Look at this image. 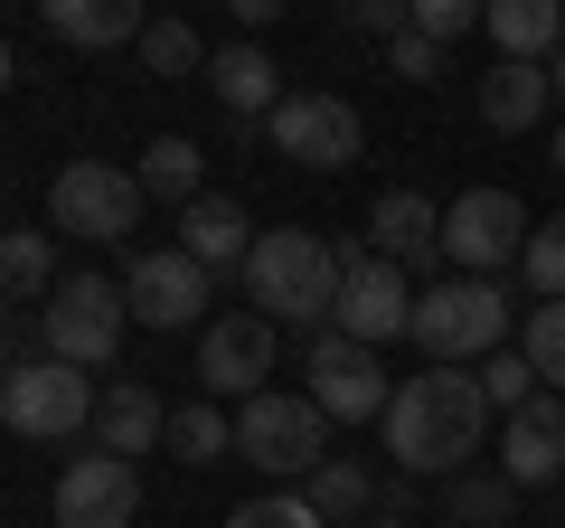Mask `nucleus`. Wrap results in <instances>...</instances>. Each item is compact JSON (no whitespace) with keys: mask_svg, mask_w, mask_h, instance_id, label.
<instances>
[{"mask_svg":"<svg viewBox=\"0 0 565 528\" xmlns=\"http://www.w3.org/2000/svg\"><path fill=\"white\" fill-rule=\"evenodd\" d=\"M490 434V397H481V368H424V378H396V406H386V453L405 472H444L462 482L471 453Z\"/></svg>","mask_w":565,"mask_h":528,"instance_id":"obj_1","label":"nucleus"},{"mask_svg":"<svg viewBox=\"0 0 565 528\" xmlns=\"http://www.w3.org/2000/svg\"><path fill=\"white\" fill-rule=\"evenodd\" d=\"M340 245L311 236V226H264L255 255H245V311H264V321L282 330H330V311H340Z\"/></svg>","mask_w":565,"mask_h":528,"instance_id":"obj_2","label":"nucleus"},{"mask_svg":"<svg viewBox=\"0 0 565 528\" xmlns=\"http://www.w3.org/2000/svg\"><path fill=\"white\" fill-rule=\"evenodd\" d=\"M415 349L424 368H481L490 349H509V293L481 274H444L434 293H415Z\"/></svg>","mask_w":565,"mask_h":528,"instance_id":"obj_3","label":"nucleus"},{"mask_svg":"<svg viewBox=\"0 0 565 528\" xmlns=\"http://www.w3.org/2000/svg\"><path fill=\"white\" fill-rule=\"evenodd\" d=\"M95 406H104V387L66 359H29L0 378V425L20 444H76V434H95Z\"/></svg>","mask_w":565,"mask_h":528,"instance_id":"obj_4","label":"nucleus"},{"mask_svg":"<svg viewBox=\"0 0 565 528\" xmlns=\"http://www.w3.org/2000/svg\"><path fill=\"white\" fill-rule=\"evenodd\" d=\"M236 453L255 472H274V482H311V472L330 463V415L311 406V397L264 387L255 406H236Z\"/></svg>","mask_w":565,"mask_h":528,"instance_id":"obj_5","label":"nucleus"},{"mask_svg":"<svg viewBox=\"0 0 565 528\" xmlns=\"http://www.w3.org/2000/svg\"><path fill=\"white\" fill-rule=\"evenodd\" d=\"M39 321H47V359H66V368H85V378H95V368H114L132 303H122L114 274H66V284L39 303Z\"/></svg>","mask_w":565,"mask_h":528,"instance_id":"obj_6","label":"nucleus"},{"mask_svg":"<svg viewBox=\"0 0 565 528\" xmlns=\"http://www.w3.org/2000/svg\"><path fill=\"white\" fill-rule=\"evenodd\" d=\"M340 311H330V330H349L359 349H386V340H415V284H405V264H386L367 236L340 245Z\"/></svg>","mask_w":565,"mask_h":528,"instance_id":"obj_7","label":"nucleus"},{"mask_svg":"<svg viewBox=\"0 0 565 528\" xmlns=\"http://www.w3.org/2000/svg\"><path fill=\"white\" fill-rule=\"evenodd\" d=\"M302 397L330 415V425H386V406H396V378L377 368V349H359L349 330H311L302 349Z\"/></svg>","mask_w":565,"mask_h":528,"instance_id":"obj_8","label":"nucleus"},{"mask_svg":"<svg viewBox=\"0 0 565 528\" xmlns=\"http://www.w3.org/2000/svg\"><path fill=\"white\" fill-rule=\"evenodd\" d=\"M141 170H114V161H66L57 180H47V218H57V236H85V245H122L141 226Z\"/></svg>","mask_w":565,"mask_h":528,"instance_id":"obj_9","label":"nucleus"},{"mask_svg":"<svg viewBox=\"0 0 565 528\" xmlns=\"http://www.w3.org/2000/svg\"><path fill=\"white\" fill-rule=\"evenodd\" d=\"M527 236H537V218H527L509 189H462V199L444 208V255L462 264V274H481V284H500L509 264L527 255Z\"/></svg>","mask_w":565,"mask_h":528,"instance_id":"obj_10","label":"nucleus"},{"mask_svg":"<svg viewBox=\"0 0 565 528\" xmlns=\"http://www.w3.org/2000/svg\"><path fill=\"white\" fill-rule=\"evenodd\" d=\"M264 378H274V321H264V311H226V321H207V340H199V397H236V406H255Z\"/></svg>","mask_w":565,"mask_h":528,"instance_id":"obj_11","label":"nucleus"},{"mask_svg":"<svg viewBox=\"0 0 565 528\" xmlns=\"http://www.w3.org/2000/svg\"><path fill=\"white\" fill-rule=\"evenodd\" d=\"M264 133H274L282 161H302V170H340V161H359V151H367L359 114H349L340 95H282Z\"/></svg>","mask_w":565,"mask_h":528,"instance_id":"obj_12","label":"nucleus"},{"mask_svg":"<svg viewBox=\"0 0 565 528\" xmlns=\"http://www.w3.org/2000/svg\"><path fill=\"white\" fill-rule=\"evenodd\" d=\"M207 284H217V274H207L199 255H180V245H170V255H132L122 303H132L141 330H189V321L207 311Z\"/></svg>","mask_w":565,"mask_h":528,"instance_id":"obj_13","label":"nucleus"},{"mask_svg":"<svg viewBox=\"0 0 565 528\" xmlns=\"http://www.w3.org/2000/svg\"><path fill=\"white\" fill-rule=\"evenodd\" d=\"M141 519V472L122 453H76L57 472V528H132Z\"/></svg>","mask_w":565,"mask_h":528,"instance_id":"obj_14","label":"nucleus"},{"mask_svg":"<svg viewBox=\"0 0 565 528\" xmlns=\"http://www.w3.org/2000/svg\"><path fill=\"white\" fill-rule=\"evenodd\" d=\"M500 472H509L519 490L565 482V397H556V387H537V397L500 425Z\"/></svg>","mask_w":565,"mask_h":528,"instance_id":"obj_15","label":"nucleus"},{"mask_svg":"<svg viewBox=\"0 0 565 528\" xmlns=\"http://www.w3.org/2000/svg\"><path fill=\"white\" fill-rule=\"evenodd\" d=\"M151 444H170V406L151 397L141 378H114L104 387V406H95V453H151Z\"/></svg>","mask_w":565,"mask_h":528,"instance_id":"obj_16","label":"nucleus"},{"mask_svg":"<svg viewBox=\"0 0 565 528\" xmlns=\"http://www.w3.org/2000/svg\"><path fill=\"white\" fill-rule=\"evenodd\" d=\"M180 255H199L207 274H245V255H255V218L207 189L199 208H180Z\"/></svg>","mask_w":565,"mask_h":528,"instance_id":"obj_17","label":"nucleus"},{"mask_svg":"<svg viewBox=\"0 0 565 528\" xmlns=\"http://www.w3.org/2000/svg\"><path fill=\"white\" fill-rule=\"evenodd\" d=\"M367 245H377L386 264H434L444 255V218H434V199H415V189H386V199L367 208Z\"/></svg>","mask_w":565,"mask_h":528,"instance_id":"obj_18","label":"nucleus"},{"mask_svg":"<svg viewBox=\"0 0 565 528\" xmlns=\"http://www.w3.org/2000/svg\"><path fill=\"white\" fill-rule=\"evenodd\" d=\"M207 95H217L226 114H264V123H274L282 76H274V57H264L255 39H226V47H207Z\"/></svg>","mask_w":565,"mask_h":528,"instance_id":"obj_19","label":"nucleus"},{"mask_svg":"<svg viewBox=\"0 0 565 528\" xmlns=\"http://www.w3.org/2000/svg\"><path fill=\"white\" fill-rule=\"evenodd\" d=\"M490 47L500 57H519V66H556V47H565V10L556 0H490Z\"/></svg>","mask_w":565,"mask_h":528,"instance_id":"obj_20","label":"nucleus"},{"mask_svg":"<svg viewBox=\"0 0 565 528\" xmlns=\"http://www.w3.org/2000/svg\"><path fill=\"white\" fill-rule=\"evenodd\" d=\"M546 104H556V76H546V66L500 57V66L481 76V123H490V133H527V123H537Z\"/></svg>","mask_w":565,"mask_h":528,"instance_id":"obj_21","label":"nucleus"},{"mask_svg":"<svg viewBox=\"0 0 565 528\" xmlns=\"http://www.w3.org/2000/svg\"><path fill=\"white\" fill-rule=\"evenodd\" d=\"M39 20L57 29L66 47H122V39L141 47V39H151V20H141L132 0H47Z\"/></svg>","mask_w":565,"mask_h":528,"instance_id":"obj_22","label":"nucleus"},{"mask_svg":"<svg viewBox=\"0 0 565 528\" xmlns=\"http://www.w3.org/2000/svg\"><path fill=\"white\" fill-rule=\"evenodd\" d=\"M141 189H151V199H170V208H199V199H207L199 142H189V133H161V142L141 151Z\"/></svg>","mask_w":565,"mask_h":528,"instance_id":"obj_23","label":"nucleus"},{"mask_svg":"<svg viewBox=\"0 0 565 528\" xmlns=\"http://www.w3.org/2000/svg\"><path fill=\"white\" fill-rule=\"evenodd\" d=\"M377 490H386V482H377L367 463H349V453H330V463H321V472L302 482V500L321 509L330 528H340V519H359V509H377Z\"/></svg>","mask_w":565,"mask_h":528,"instance_id":"obj_24","label":"nucleus"},{"mask_svg":"<svg viewBox=\"0 0 565 528\" xmlns=\"http://www.w3.org/2000/svg\"><path fill=\"white\" fill-rule=\"evenodd\" d=\"M170 453L180 463H226L236 453V415H217V397H189V406H170Z\"/></svg>","mask_w":565,"mask_h":528,"instance_id":"obj_25","label":"nucleus"},{"mask_svg":"<svg viewBox=\"0 0 565 528\" xmlns=\"http://www.w3.org/2000/svg\"><path fill=\"white\" fill-rule=\"evenodd\" d=\"M0 284L20 293L29 311H39L47 293L66 284V274H57V255H47V236H39V226H10V245H0Z\"/></svg>","mask_w":565,"mask_h":528,"instance_id":"obj_26","label":"nucleus"},{"mask_svg":"<svg viewBox=\"0 0 565 528\" xmlns=\"http://www.w3.org/2000/svg\"><path fill=\"white\" fill-rule=\"evenodd\" d=\"M509 500H519V482H509V472H462V482L444 490V519H452V528H500Z\"/></svg>","mask_w":565,"mask_h":528,"instance_id":"obj_27","label":"nucleus"},{"mask_svg":"<svg viewBox=\"0 0 565 528\" xmlns=\"http://www.w3.org/2000/svg\"><path fill=\"white\" fill-rule=\"evenodd\" d=\"M519 349H527V368H537V387H556V397H565V303H527Z\"/></svg>","mask_w":565,"mask_h":528,"instance_id":"obj_28","label":"nucleus"},{"mask_svg":"<svg viewBox=\"0 0 565 528\" xmlns=\"http://www.w3.org/2000/svg\"><path fill=\"white\" fill-rule=\"evenodd\" d=\"M481 397H490V415H500V425L527 406V397H537V368H527V349H490V359H481Z\"/></svg>","mask_w":565,"mask_h":528,"instance_id":"obj_29","label":"nucleus"},{"mask_svg":"<svg viewBox=\"0 0 565 528\" xmlns=\"http://www.w3.org/2000/svg\"><path fill=\"white\" fill-rule=\"evenodd\" d=\"M519 284L537 293V303H565V218H546L537 236H527V255H519Z\"/></svg>","mask_w":565,"mask_h":528,"instance_id":"obj_30","label":"nucleus"},{"mask_svg":"<svg viewBox=\"0 0 565 528\" xmlns=\"http://www.w3.org/2000/svg\"><path fill=\"white\" fill-rule=\"evenodd\" d=\"M141 66H151V76H189V66H199V29H189V20H151Z\"/></svg>","mask_w":565,"mask_h":528,"instance_id":"obj_31","label":"nucleus"},{"mask_svg":"<svg viewBox=\"0 0 565 528\" xmlns=\"http://www.w3.org/2000/svg\"><path fill=\"white\" fill-rule=\"evenodd\" d=\"M226 528H330V519L302 500V490H264V500H245Z\"/></svg>","mask_w":565,"mask_h":528,"instance_id":"obj_32","label":"nucleus"},{"mask_svg":"<svg viewBox=\"0 0 565 528\" xmlns=\"http://www.w3.org/2000/svg\"><path fill=\"white\" fill-rule=\"evenodd\" d=\"M490 20V0H415V39H462V29H481Z\"/></svg>","mask_w":565,"mask_h":528,"instance_id":"obj_33","label":"nucleus"},{"mask_svg":"<svg viewBox=\"0 0 565 528\" xmlns=\"http://www.w3.org/2000/svg\"><path fill=\"white\" fill-rule=\"evenodd\" d=\"M349 29H367V39L396 47L405 29H415V0H349Z\"/></svg>","mask_w":565,"mask_h":528,"instance_id":"obj_34","label":"nucleus"},{"mask_svg":"<svg viewBox=\"0 0 565 528\" xmlns=\"http://www.w3.org/2000/svg\"><path fill=\"white\" fill-rule=\"evenodd\" d=\"M386 76H405V85H434V76H444V47H434V39H415V29H405V39L386 47Z\"/></svg>","mask_w":565,"mask_h":528,"instance_id":"obj_35","label":"nucleus"},{"mask_svg":"<svg viewBox=\"0 0 565 528\" xmlns=\"http://www.w3.org/2000/svg\"><path fill=\"white\" fill-rule=\"evenodd\" d=\"M546 161H556V170H565V123H556V142H546Z\"/></svg>","mask_w":565,"mask_h":528,"instance_id":"obj_36","label":"nucleus"},{"mask_svg":"<svg viewBox=\"0 0 565 528\" xmlns=\"http://www.w3.org/2000/svg\"><path fill=\"white\" fill-rule=\"evenodd\" d=\"M546 76H556V104H565V47H556V66H546Z\"/></svg>","mask_w":565,"mask_h":528,"instance_id":"obj_37","label":"nucleus"},{"mask_svg":"<svg viewBox=\"0 0 565 528\" xmlns=\"http://www.w3.org/2000/svg\"><path fill=\"white\" fill-rule=\"evenodd\" d=\"M434 528H452V519H434Z\"/></svg>","mask_w":565,"mask_h":528,"instance_id":"obj_38","label":"nucleus"}]
</instances>
